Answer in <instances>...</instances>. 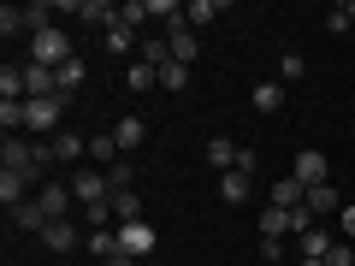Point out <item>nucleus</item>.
I'll list each match as a JSON object with an SVG mask.
<instances>
[{
    "instance_id": "f257e3e1",
    "label": "nucleus",
    "mask_w": 355,
    "mask_h": 266,
    "mask_svg": "<svg viewBox=\"0 0 355 266\" xmlns=\"http://www.w3.org/2000/svg\"><path fill=\"white\" fill-rule=\"evenodd\" d=\"M71 113V101H65V95H42V101H24V130L30 136H60V118Z\"/></svg>"
},
{
    "instance_id": "f03ea898",
    "label": "nucleus",
    "mask_w": 355,
    "mask_h": 266,
    "mask_svg": "<svg viewBox=\"0 0 355 266\" xmlns=\"http://www.w3.org/2000/svg\"><path fill=\"white\" fill-rule=\"evenodd\" d=\"M30 60H36V65H53V71H60L65 60H77V53H71V36H65L60 24L42 30V36H30Z\"/></svg>"
},
{
    "instance_id": "7ed1b4c3",
    "label": "nucleus",
    "mask_w": 355,
    "mask_h": 266,
    "mask_svg": "<svg viewBox=\"0 0 355 266\" xmlns=\"http://www.w3.org/2000/svg\"><path fill=\"white\" fill-rule=\"evenodd\" d=\"M71 195H77V207L107 202V195H113V190H107V172H101V166H77V172H71Z\"/></svg>"
},
{
    "instance_id": "20e7f679",
    "label": "nucleus",
    "mask_w": 355,
    "mask_h": 266,
    "mask_svg": "<svg viewBox=\"0 0 355 266\" xmlns=\"http://www.w3.org/2000/svg\"><path fill=\"white\" fill-rule=\"evenodd\" d=\"M119 249H125L130 260H148V254H154V225H148V219H130V225H119Z\"/></svg>"
},
{
    "instance_id": "39448f33",
    "label": "nucleus",
    "mask_w": 355,
    "mask_h": 266,
    "mask_svg": "<svg viewBox=\"0 0 355 266\" xmlns=\"http://www.w3.org/2000/svg\"><path fill=\"white\" fill-rule=\"evenodd\" d=\"M36 207H42L48 219H71L77 195H71V184H42V190H36Z\"/></svg>"
},
{
    "instance_id": "423d86ee",
    "label": "nucleus",
    "mask_w": 355,
    "mask_h": 266,
    "mask_svg": "<svg viewBox=\"0 0 355 266\" xmlns=\"http://www.w3.org/2000/svg\"><path fill=\"white\" fill-rule=\"evenodd\" d=\"M296 184H302V190H320V184H331V177H326V154H320V148H302V154H296Z\"/></svg>"
},
{
    "instance_id": "0eeeda50",
    "label": "nucleus",
    "mask_w": 355,
    "mask_h": 266,
    "mask_svg": "<svg viewBox=\"0 0 355 266\" xmlns=\"http://www.w3.org/2000/svg\"><path fill=\"white\" fill-rule=\"evenodd\" d=\"M42 95H60V71L53 65H24V101H42Z\"/></svg>"
},
{
    "instance_id": "6e6552de",
    "label": "nucleus",
    "mask_w": 355,
    "mask_h": 266,
    "mask_svg": "<svg viewBox=\"0 0 355 266\" xmlns=\"http://www.w3.org/2000/svg\"><path fill=\"white\" fill-rule=\"evenodd\" d=\"M42 242H48L53 254H71L77 242H89V237H83V231L71 225V219H48V231H42Z\"/></svg>"
},
{
    "instance_id": "1a4fd4ad",
    "label": "nucleus",
    "mask_w": 355,
    "mask_h": 266,
    "mask_svg": "<svg viewBox=\"0 0 355 266\" xmlns=\"http://www.w3.org/2000/svg\"><path fill=\"white\" fill-rule=\"evenodd\" d=\"M202 166H214L219 177H225V172H237V142H231V136H214V142L202 148Z\"/></svg>"
},
{
    "instance_id": "9d476101",
    "label": "nucleus",
    "mask_w": 355,
    "mask_h": 266,
    "mask_svg": "<svg viewBox=\"0 0 355 266\" xmlns=\"http://www.w3.org/2000/svg\"><path fill=\"white\" fill-rule=\"evenodd\" d=\"M113 142H119V154H137L142 142H148V125H142L137 113H125V118L113 125Z\"/></svg>"
},
{
    "instance_id": "9b49d317",
    "label": "nucleus",
    "mask_w": 355,
    "mask_h": 266,
    "mask_svg": "<svg viewBox=\"0 0 355 266\" xmlns=\"http://www.w3.org/2000/svg\"><path fill=\"white\" fill-rule=\"evenodd\" d=\"M331 242H338V237H331L326 225H314L308 237H296V260H326V249H331Z\"/></svg>"
},
{
    "instance_id": "f8f14e48",
    "label": "nucleus",
    "mask_w": 355,
    "mask_h": 266,
    "mask_svg": "<svg viewBox=\"0 0 355 266\" xmlns=\"http://www.w3.org/2000/svg\"><path fill=\"white\" fill-rule=\"evenodd\" d=\"M142 65H154V71L172 65V42H166V30H148V36H142Z\"/></svg>"
},
{
    "instance_id": "ddd939ff",
    "label": "nucleus",
    "mask_w": 355,
    "mask_h": 266,
    "mask_svg": "<svg viewBox=\"0 0 355 266\" xmlns=\"http://www.w3.org/2000/svg\"><path fill=\"white\" fill-rule=\"evenodd\" d=\"M166 42H172V60L178 65H196V30L190 24H172V30H166Z\"/></svg>"
},
{
    "instance_id": "4468645a",
    "label": "nucleus",
    "mask_w": 355,
    "mask_h": 266,
    "mask_svg": "<svg viewBox=\"0 0 355 266\" xmlns=\"http://www.w3.org/2000/svg\"><path fill=\"white\" fill-rule=\"evenodd\" d=\"M6 213H12V225H18V231H36V237L48 231V213L36 207V195H30V202H18V207H6Z\"/></svg>"
},
{
    "instance_id": "2eb2a0df",
    "label": "nucleus",
    "mask_w": 355,
    "mask_h": 266,
    "mask_svg": "<svg viewBox=\"0 0 355 266\" xmlns=\"http://www.w3.org/2000/svg\"><path fill=\"white\" fill-rule=\"evenodd\" d=\"M272 207H291L296 213V207H308V190L296 184V177H279V184H272Z\"/></svg>"
},
{
    "instance_id": "dca6fc26",
    "label": "nucleus",
    "mask_w": 355,
    "mask_h": 266,
    "mask_svg": "<svg viewBox=\"0 0 355 266\" xmlns=\"http://www.w3.org/2000/svg\"><path fill=\"white\" fill-rule=\"evenodd\" d=\"M308 213L326 219V213H343V195L331 190V184H320V190H308Z\"/></svg>"
},
{
    "instance_id": "f3484780",
    "label": "nucleus",
    "mask_w": 355,
    "mask_h": 266,
    "mask_svg": "<svg viewBox=\"0 0 355 266\" xmlns=\"http://www.w3.org/2000/svg\"><path fill=\"white\" fill-rule=\"evenodd\" d=\"M107 207H113V219H119V225L142 219V195H137V190H119V195H107Z\"/></svg>"
},
{
    "instance_id": "a211bd4d",
    "label": "nucleus",
    "mask_w": 355,
    "mask_h": 266,
    "mask_svg": "<svg viewBox=\"0 0 355 266\" xmlns=\"http://www.w3.org/2000/svg\"><path fill=\"white\" fill-rule=\"evenodd\" d=\"M249 101H254V113H279V107H284V83H279V77H272V83H254Z\"/></svg>"
},
{
    "instance_id": "6ab92c4d",
    "label": "nucleus",
    "mask_w": 355,
    "mask_h": 266,
    "mask_svg": "<svg viewBox=\"0 0 355 266\" xmlns=\"http://www.w3.org/2000/svg\"><path fill=\"white\" fill-rule=\"evenodd\" d=\"M89 254H101V260H113V254H125L119 249V225H107V231H89V242H83Z\"/></svg>"
},
{
    "instance_id": "aec40b11",
    "label": "nucleus",
    "mask_w": 355,
    "mask_h": 266,
    "mask_svg": "<svg viewBox=\"0 0 355 266\" xmlns=\"http://www.w3.org/2000/svg\"><path fill=\"white\" fill-rule=\"evenodd\" d=\"M219 12H225L219 0H190V6H184V24H190V30H202V24H214Z\"/></svg>"
},
{
    "instance_id": "412c9836",
    "label": "nucleus",
    "mask_w": 355,
    "mask_h": 266,
    "mask_svg": "<svg viewBox=\"0 0 355 266\" xmlns=\"http://www.w3.org/2000/svg\"><path fill=\"white\" fill-rule=\"evenodd\" d=\"M0 202H6V207L30 202V177H18V172H0Z\"/></svg>"
},
{
    "instance_id": "4be33fe9",
    "label": "nucleus",
    "mask_w": 355,
    "mask_h": 266,
    "mask_svg": "<svg viewBox=\"0 0 355 266\" xmlns=\"http://www.w3.org/2000/svg\"><path fill=\"white\" fill-rule=\"evenodd\" d=\"M261 237H291V207H261Z\"/></svg>"
},
{
    "instance_id": "5701e85b",
    "label": "nucleus",
    "mask_w": 355,
    "mask_h": 266,
    "mask_svg": "<svg viewBox=\"0 0 355 266\" xmlns=\"http://www.w3.org/2000/svg\"><path fill=\"white\" fill-rule=\"evenodd\" d=\"M89 154V142L77 136V130H60V136H53V160H83Z\"/></svg>"
},
{
    "instance_id": "b1692460",
    "label": "nucleus",
    "mask_w": 355,
    "mask_h": 266,
    "mask_svg": "<svg viewBox=\"0 0 355 266\" xmlns=\"http://www.w3.org/2000/svg\"><path fill=\"white\" fill-rule=\"evenodd\" d=\"M0 101H24V65H0Z\"/></svg>"
},
{
    "instance_id": "393cba45",
    "label": "nucleus",
    "mask_w": 355,
    "mask_h": 266,
    "mask_svg": "<svg viewBox=\"0 0 355 266\" xmlns=\"http://www.w3.org/2000/svg\"><path fill=\"white\" fill-rule=\"evenodd\" d=\"M219 195H225L231 207H237V202H249V172H225V177H219Z\"/></svg>"
},
{
    "instance_id": "a878e982",
    "label": "nucleus",
    "mask_w": 355,
    "mask_h": 266,
    "mask_svg": "<svg viewBox=\"0 0 355 266\" xmlns=\"http://www.w3.org/2000/svg\"><path fill=\"white\" fill-rule=\"evenodd\" d=\"M0 36L12 42V36H30V24H24V6H0Z\"/></svg>"
},
{
    "instance_id": "bb28decb",
    "label": "nucleus",
    "mask_w": 355,
    "mask_h": 266,
    "mask_svg": "<svg viewBox=\"0 0 355 266\" xmlns=\"http://www.w3.org/2000/svg\"><path fill=\"white\" fill-rule=\"evenodd\" d=\"M0 130L6 136H24V101H0Z\"/></svg>"
},
{
    "instance_id": "cd10ccee",
    "label": "nucleus",
    "mask_w": 355,
    "mask_h": 266,
    "mask_svg": "<svg viewBox=\"0 0 355 266\" xmlns=\"http://www.w3.org/2000/svg\"><path fill=\"white\" fill-rule=\"evenodd\" d=\"M89 160H125V154H119V142H113V130H101V136H89Z\"/></svg>"
},
{
    "instance_id": "c85d7f7f",
    "label": "nucleus",
    "mask_w": 355,
    "mask_h": 266,
    "mask_svg": "<svg viewBox=\"0 0 355 266\" xmlns=\"http://www.w3.org/2000/svg\"><path fill=\"white\" fill-rule=\"evenodd\" d=\"M119 24H125V30L154 24V18H148V0H125V6H119Z\"/></svg>"
},
{
    "instance_id": "c756f323",
    "label": "nucleus",
    "mask_w": 355,
    "mask_h": 266,
    "mask_svg": "<svg viewBox=\"0 0 355 266\" xmlns=\"http://www.w3.org/2000/svg\"><path fill=\"white\" fill-rule=\"evenodd\" d=\"M130 184H137V166H130V160H113V166H107V190H130Z\"/></svg>"
},
{
    "instance_id": "7c9ffc66",
    "label": "nucleus",
    "mask_w": 355,
    "mask_h": 266,
    "mask_svg": "<svg viewBox=\"0 0 355 266\" xmlns=\"http://www.w3.org/2000/svg\"><path fill=\"white\" fill-rule=\"evenodd\" d=\"M77 83H83V60H65L60 65V95L65 101H77Z\"/></svg>"
},
{
    "instance_id": "2f4dec72",
    "label": "nucleus",
    "mask_w": 355,
    "mask_h": 266,
    "mask_svg": "<svg viewBox=\"0 0 355 266\" xmlns=\"http://www.w3.org/2000/svg\"><path fill=\"white\" fill-rule=\"evenodd\" d=\"M302 77H308V60H302V53H284V60H279V83L291 89V83H302Z\"/></svg>"
},
{
    "instance_id": "473e14b6",
    "label": "nucleus",
    "mask_w": 355,
    "mask_h": 266,
    "mask_svg": "<svg viewBox=\"0 0 355 266\" xmlns=\"http://www.w3.org/2000/svg\"><path fill=\"white\" fill-rule=\"evenodd\" d=\"M125 83L137 89V95H148V89L160 83V71H154V65H142V60H137V65H130V71H125Z\"/></svg>"
},
{
    "instance_id": "72a5a7b5",
    "label": "nucleus",
    "mask_w": 355,
    "mask_h": 266,
    "mask_svg": "<svg viewBox=\"0 0 355 266\" xmlns=\"http://www.w3.org/2000/svg\"><path fill=\"white\" fill-rule=\"evenodd\" d=\"M160 89H172V95H178V89H190V65H160Z\"/></svg>"
},
{
    "instance_id": "f704fd0d",
    "label": "nucleus",
    "mask_w": 355,
    "mask_h": 266,
    "mask_svg": "<svg viewBox=\"0 0 355 266\" xmlns=\"http://www.w3.org/2000/svg\"><path fill=\"white\" fill-rule=\"evenodd\" d=\"M107 48H113V53H130V48H137V30L113 24V30H107Z\"/></svg>"
},
{
    "instance_id": "c9c22d12",
    "label": "nucleus",
    "mask_w": 355,
    "mask_h": 266,
    "mask_svg": "<svg viewBox=\"0 0 355 266\" xmlns=\"http://www.w3.org/2000/svg\"><path fill=\"white\" fill-rule=\"evenodd\" d=\"M326 266H355V249H349V242H331V249H326Z\"/></svg>"
},
{
    "instance_id": "e433bc0d",
    "label": "nucleus",
    "mask_w": 355,
    "mask_h": 266,
    "mask_svg": "<svg viewBox=\"0 0 355 266\" xmlns=\"http://www.w3.org/2000/svg\"><path fill=\"white\" fill-rule=\"evenodd\" d=\"M261 260H284V237H261Z\"/></svg>"
},
{
    "instance_id": "4c0bfd02",
    "label": "nucleus",
    "mask_w": 355,
    "mask_h": 266,
    "mask_svg": "<svg viewBox=\"0 0 355 266\" xmlns=\"http://www.w3.org/2000/svg\"><path fill=\"white\" fill-rule=\"evenodd\" d=\"M326 30H331V36H343V30H355V24L343 18V6H331V12H326Z\"/></svg>"
},
{
    "instance_id": "58836bf2",
    "label": "nucleus",
    "mask_w": 355,
    "mask_h": 266,
    "mask_svg": "<svg viewBox=\"0 0 355 266\" xmlns=\"http://www.w3.org/2000/svg\"><path fill=\"white\" fill-rule=\"evenodd\" d=\"M338 219H343V242H355V207H343Z\"/></svg>"
},
{
    "instance_id": "ea45409f",
    "label": "nucleus",
    "mask_w": 355,
    "mask_h": 266,
    "mask_svg": "<svg viewBox=\"0 0 355 266\" xmlns=\"http://www.w3.org/2000/svg\"><path fill=\"white\" fill-rule=\"evenodd\" d=\"M343 18H349V24H355V0H349V6H343Z\"/></svg>"
},
{
    "instance_id": "a19ab883",
    "label": "nucleus",
    "mask_w": 355,
    "mask_h": 266,
    "mask_svg": "<svg viewBox=\"0 0 355 266\" xmlns=\"http://www.w3.org/2000/svg\"><path fill=\"white\" fill-rule=\"evenodd\" d=\"M296 266H326V260H296Z\"/></svg>"
},
{
    "instance_id": "79ce46f5",
    "label": "nucleus",
    "mask_w": 355,
    "mask_h": 266,
    "mask_svg": "<svg viewBox=\"0 0 355 266\" xmlns=\"http://www.w3.org/2000/svg\"><path fill=\"white\" fill-rule=\"evenodd\" d=\"M142 266H154V260H142Z\"/></svg>"
}]
</instances>
